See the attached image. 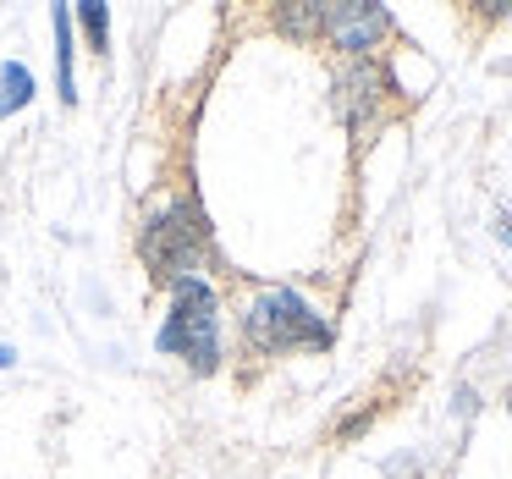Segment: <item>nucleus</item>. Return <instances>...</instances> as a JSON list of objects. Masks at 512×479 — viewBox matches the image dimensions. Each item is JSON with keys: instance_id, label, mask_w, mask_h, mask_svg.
<instances>
[{"instance_id": "obj_1", "label": "nucleus", "mask_w": 512, "mask_h": 479, "mask_svg": "<svg viewBox=\"0 0 512 479\" xmlns=\"http://www.w3.org/2000/svg\"><path fill=\"white\" fill-rule=\"evenodd\" d=\"M160 347L188 358L193 369H215V358H221V314H215V292L199 276H177V298H171V320L160 331Z\"/></svg>"}, {"instance_id": "obj_2", "label": "nucleus", "mask_w": 512, "mask_h": 479, "mask_svg": "<svg viewBox=\"0 0 512 479\" xmlns=\"http://www.w3.org/2000/svg\"><path fill=\"white\" fill-rule=\"evenodd\" d=\"M248 342H259L265 353H287V347H325L331 331L298 292H259L248 309Z\"/></svg>"}, {"instance_id": "obj_3", "label": "nucleus", "mask_w": 512, "mask_h": 479, "mask_svg": "<svg viewBox=\"0 0 512 479\" xmlns=\"http://www.w3.org/2000/svg\"><path fill=\"white\" fill-rule=\"evenodd\" d=\"M320 23L331 28V39L342 50H369L386 34V12H380V6H325Z\"/></svg>"}, {"instance_id": "obj_4", "label": "nucleus", "mask_w": 512, "mask_h": 479, "mask_svg": "<svg viewBox=\"0 0 512 479\" xmlns=\"http://www.w3.org/2000/svg\"><path fill=\"white\" fill-rule=\"evenodd\" d=\"M28 94H34V78H28L23 67H6V72H0V116H6V111H23Z\"/></svg>"}, {"instance_id": "obj_5", "label": "nucleus", "mask_w": 512, "mask_h": 479, "mask_svg": "<svg viewBox=\"0 0 512 479\" xmlns=\"http://www.w3.org/2000/svg\"><path fill=\"white\" fill-rule=\"evenodd\" d=\"M56 67H61V100H78V94H72V17L67 12H56Z\"/></svg>"}, {"instance_id": "obj_6", "label": "nucleus", "mask_w": 512, "mask_h": 479, "mask_svg": "<svg viewBox=\"0 0 512 479\" xmlns=\"http://www.w3.org/2000/svg\"><path fill=\"white\" fill-rule=\"evenodd\" d=\"M83 28H89V39H94V50H105V6H83Z\"/></svg>"}]
</instances>
